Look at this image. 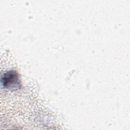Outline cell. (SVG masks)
I'll list each match as a JSON object with an SVG mask.
<instances>
[{
  "mask_svg": "<svg viewBox=\"0 0 130 130\" xmlns=\"http://www.w3.org/2000/svg\"><path fill=\"white\" fill-rule=\"evenodd\" d=\"M1 82L4 88L16 90L20 87V82L18 73L15 71H9L3 74Z\"/></svg>",
  "mask_w": 130,
  "mask_h": 130,
  "instance_id": "obj_1",
  "label": "cell"
}]
</instances>
